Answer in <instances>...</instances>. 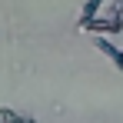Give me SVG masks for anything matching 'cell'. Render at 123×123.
<instances>
[{
    "mask_svg": "<svg viewBox=\"0 0 123 123\" xmlns=\"http://www.w3.org/2000/svg\"><path fill=\"white\" fill-rule=\"evenodd\" d=\"M77 27H80V30H93V33H106V37H113V33L123 30V20H120V10L113 7L110 17H100V13H97V17H90V20H80Z\"/></svg>",
    "mask_w": 123,
    "mask_h": 123,
    "instance_id": "1",
    "label": "cell"
},
{
    "mask_svg": "<svg viewBox=\"0 0 123 123\" xmlns=\"http://www.w3.org/2000/svg\"><path fill=\"white\" fill-rule=\"evenodd\" d=\"M103 3H106V0H83V7H80V20H90V17H97Z\"/></svg>",
    "mask_w": 123,
    "mask_h": 123,
    "instance_id": "2",
    "label": "cell"
},
{
    "mask_svg": "<svg viewBox=\"0 0 123 123\" xmlns=\"http://www.w3.org/2000/svg\"><path fill=\"white\" fill-rule=\"evenodd\" d=\"M113 67H117V70H120V73H123V47H120V53L113 57Z\"/></svg>",
    "mask_w": 123,
    "mask_h": 123,
    "instance_id": "3",
    "label": "cell"
}]
</instances>
